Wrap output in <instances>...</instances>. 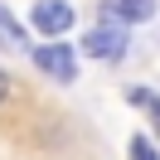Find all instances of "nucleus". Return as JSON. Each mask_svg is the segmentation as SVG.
Wrapping results in <instances>:
<instances>
[{"label": "nucleus", "mask_w": 160, "mask_h": 160, "mask_svg": "<svg viewBox=\"0 0 160 160\" xmlns=\"http://www.w3.org/2000/svg\"><path fill=\"white\" fill-rule=\"evenodd\" d=\"M126 150H131V160H160V150L150 146V136H131Z\"/></svg>", "instance_id": "7"}, {"label": "nucleus", "mask_w": 160, "mask_h": 160, "mask_svg": "<svg viewBox=\"0 0 160 160\" xmlns=\"http://www.w3.org/2000/svg\"><path fill=\"white\" fill-rule=\"evenodd\" d=\"M73 20H78V10H73L68 0H34V10H29L34 34H49V39L68 34V29H73Z\"/></svg>", "instance_id": "2"}, {"label": "nucleus", "mask_w": 160, "mask_h": 160, "mask_svg": "<svg viewBox=\"0 0 160 160\" xmlns=\"http://www.w3.org/2000/svg\"><path fill=\"white\" fill-rule=\"evenodd\" d=\"M82 53L88 58H102V63H121L126 58V29L117 20H102L97 29L82 34Z\"/></svg>", "instance_id": "1"}, {"label": "nucleus", "mask_w": 160, "mask_h": 160, "mask_svg": "<svg viewBox=\"0 0 160 160\" xmlns=\"http://www.w3.org/2000/svg\"><path fill=\"white\" fill-rule=\"evenodd\" d=\"M5 97H10V73L0 68V102H5Z\"/></svg>", "instance_id": "8"}, {"label": "nucleus", "mask_w": 160, "mask_h": 160, "mask_svg": "<svg viewBox=\"0 0 160 160\" xmlns=\"http://www.w3.org/2000/svg\"><path fill=\"white\" fill-rule=\"evenodd\" d=\"M34 68L49 73L53 82H78V53H73V44H39Z\"/></svg>", "instance_id": "3"}, {"label": "nucleus", "mask_w": 160, "mask_h": 160, "mask_svg": "<svg viewBox=\"0 0 160 160\" xmlns=\"http://www.w3.org/2000/svg\"><path fill=\"white\" fill-rule=\"evenodd\" d=\"M102 15L117 24H146L155 15V0H102Z\"/></svg>", "instance_id": "4"}, {"label": "nucleus", "mask_w": 160, "mask_h": 160, "mask_svg": "<svg viewBox=\"0 0 160 160\" xmlns=\"http://www.w3.org/2000/svg\"><path fill=\"white\" fill-rule=\"evenodd\" d=\"M131 102H136V107H150V117H155V136H160V97H155V92H146V88H136V92H131Z\"/></svg>", "instance_id": "6"}, {"label": "nucleus", "mask_w": 160, "mask_h": 160, "mask_svg": "<svg viewBox=\"0 0 160 160\" xmlns=\"http://www.w3.org/2000/svg\"><path fill=\"white\" fill-rule=\"evenodd\" d=\"M0 49H5V53H24V49H29V44H24V29L15 24V15L5 10V5H0Z\"/></svg>", "instance_id": "5"}]
</instances>
